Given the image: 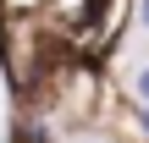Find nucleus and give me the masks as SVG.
I'll use <instances>...</instances> for the list:
<instances>
[{"label":"nucleus","instance_id":"obj_1","mask_svg":"<svg viewBox=\"0 0 149 143\" xmlns=\"http://www.w3.org/2000/svg\"><path fill=\"white\" fill-rule=\"evenodd\" d=\"M133 94H138V105H149V61L133 66Z\"/></svg>","mask_w":149,"mask_h":143},{"label":"nucleus","instance_id":"obj_2","mask_svg":"<svg viewBox=\"0 0 149 143\" xmlns=\"http://www.w3.org/2000/svg\"><path fill=\"white\" fill-rule=\"evenodd\" d=\"M138 28L149 33V0H138Z\"/></svg>","mask_w":149,"mask_h":143},{"label":"nucleus","instance_id":"obj_3","mask_svg":"<svg viewBox=\"0 0 149 143\" xmlns=\"http://www.w3.org/2000/svg\"><path fill=\"white\" fill-rule=\"evenodd\" d=\"M138 121H144V132H149V105H138Z\"/></svg>","mask_w":149,"mask_h":143}]
</instances>
